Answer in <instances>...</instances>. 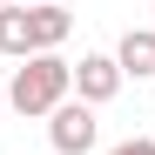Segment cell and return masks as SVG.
<instances>
[{
	"label": "cell",
	"instance_id": "1",
	"mask_svg": "<svg viewBox=\"0 0 155 155\" xmlns=\"http://www.w3.org/2000/svg\"><path fill=\"white\" fill-rule=\"evenodd\" d=\"M68 94H74V68L61 54H27V61L14 68V81H7L14 115H54Z\"/></svg>",
	"mask_w": 155,
	"mask_h": 155
},
{
	"label": "cell",
	"instance_id": "2",
	"mask_svg": "<svg viewBox=\"0 0 155 155\" xmlns=\"http://www.w3.org/2000/svg\"><path fill=\"white\" fill-rule=\"evenodd\" d=\"M47 142H54V155H88L101 142V121L88 101H61L54 115H47Z\"/></svg>",
	"mask_w": 155,
	"mask_h": 155
},
{
	"label": "cell",
	"instance_id": "3",
	"mask_svg": "<svg viewBox=\"0 0 155 155\" xmlns=\"http://www.w3.org/2000/svg\"><path fill=\"white\" fill-rule=\"evenodd\" d=\"M121 94V68L115 54H81V68H74V101H88V108H101V101Z\"/></svg>",
	"mask_w": 155,
	"mask_h": 155
},
{
	"label": "cell",
	"instance_id": "4",
	"mask_svg": "<svg viewBox=\"0 0 155 155\" xmlns=\"http://www.w3.org/2000/svg\"><path fill=\"white\" fill-rule=\"evenodd\" d=\"M27 34H34V54H54V47L74 34V14L61 0H47V7H27Z\"/></svg>",
	"mask_w": 155,
	"mask_h": 155
},
{
	"label": "cell",
	"instance_id": "5",
	"mask_svg": "<svg viewBox=\"0 0 155 155\" xmlns=\"http://www.w3.org/2000/svg\"><path fill=\"white\" fill-rule=\"evenodd\" d=\"M115 68H121V81L128 74H155V27H128L121 47H115Z\"/></svg>",
	"mask_w": 155,
	"mask_h": 155
},
{
	"label": "cell",
	"instance_id": "6",
	"mask_svg": "<svg viewBox=\"0 0 155 155\" xmlns=\"http://www.w3.org/2000/svg\"><path fill=\"white\" fill-rule=\"evenodd\" d=\"M0 54H14V61H27V54H34L27 7H20V0H7V7H0Z\"/></svg>",
	"mask_w": 155,
	"mask_h": 155
},
{
	"label": "cell",
	"instance_id": "7",
	"mask_svg": "<svg viewBox=\"0 0 155 155\" xmlns=\"http://www.w3.org/2000/svg\"><path fill=\"white\" fill-rule=\"evenodd\" d=\"M108 155H155V142H148V135H128V142H115Z\"/></svg>",
	"mask_w": 155,
	"mask_h": 155
},
{
	"label": "cell",
	"instance_id": "8",
	"mask_svg": "<svg viewBox=\"0 0 155 155\" xmlns=\"http://www.w3.org/2000/svg\"><path fill=\"white\" fill-rule=\"evenodd\" d=\"M20 7H47V0H20Z\"/></svg>",
	"mask_w": 155,
	"mask_h": 155
},
{
	"label": "cell",
	"instance_id": "9",
	"mask_svg": "<svg viewBox=\"0 0 155 155\" xmlns=\"http://www.w3.org/2000/svg\"><path fill=\"white\" fill-rule=\"evenodd\" d=\"M148 14H155V7H148Z\"/></svg>",
	"mask_w": 155,
	"mask_h": 155
}]
</instances>
